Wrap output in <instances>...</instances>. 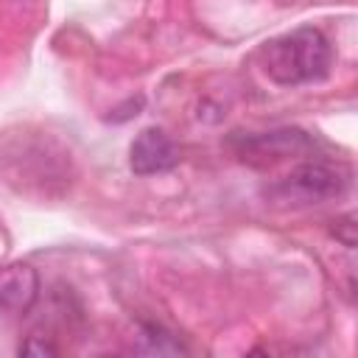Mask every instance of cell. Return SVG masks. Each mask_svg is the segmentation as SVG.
Returning a JSON list of instances; mask_svg holds the SVG:
<instances>
[{"mask_svg": "<svg viewBox=\"0 0 358 358\" xmlns=\"http://www.w3.org/2000/svg\"><path fill=\"white\" fill-rule=\"evenodd\" d=\"M263 73L280 87H299L330 73L333 48L319 28H294L260 48Z\"/></svg>", "mask_w": 358, "mask_h": 358, "instance_id": "cell-1", "label": "cell"}, {"mask_svg": "<svg viewBox=\"0 0 358 358\" xmlns=\"http://www.w3.org/2000/svg\"><path fill=\"white\" fill-rule=\"evenodd\" d=\"M350 168L333 159H308L266 187V199L282 207H310L341 199L350 190Z\"/></svg>", "mask_w": 358, "mask_h": 358, "instance_id": "cell-2", "label": "cell"}, {"mask_svg": "<svg viewBox=\"0 0 358 358\" xmlns=\"http://www.w3.org/2000/svg\"><path fill=\"white\" fill-rule=\"evenodd\" d=\"M310 145H313V140L302 129H271V131L243 134L235 140L238 157L255 168H266V165L282 162L288 157H299Z\"/></svg>", "mask_w": 358, "mask_h": 358, "instance_id": "cell-3", "label": "cell"}, {"mask_svg": "<svg viewBox=\"0 0 358 358\" xmlns=\"http://www.w3.org/2000/svg\"><path fill=\"white\" fill-rule=\"evenodd\" d=\"M173 165H179V148L162 129L148 126L134 137V143L129 148V168L137 176L165 173Z\"/></svg>", "mask_w": 358, "mask_h": 358, "instance_id": "cell-4", "label": "cell"}, {"mask_svg": "<svg viewBox=\"0 0 358 358\" xmlns=\"http://www.w3.org/2000/svg\"><path fill=\"white\" fill-rule=\"evenodd\" d=\"M39 277L31 266L17 263L0 268V313H22L34 305Z\"/></svg>", "mask_w": 358, "mask_h": 358, "instance_id": "cell-5", "label": "cell"}, {"mask_svg": "<svg viewBox=\"0 0 358 358\" xmlns=\"http://www.w3.org/2000/svg\"><path fill=\"white\" fill-rule=\"evenodd\" d=\"M140 352H157V355H179V352H187V347L173 336V333H168V330H162V327H145L143 330V344L137 347Z\"/></svg>", "mask_w": 358, "mask_h": 358, "instance_id": "cell-6", "label": "cell"}, {"mask_svg": "<svg viewBox=\"0 0 358 358\" xmlns=\"http://www.w3.org/2000/svg\"><path fill=\"white\" fill-rule=\"evenodd\" d=\"M333 232H336V238H338L347 249H352V246H355V215L350 213V215H344L341 221H336V229H333Z\"/></svg>", "mask_w": 358, "mask_h": 358, "instance_id": "cell-7", "label": "cell"}, {"mask_svg": "<svg viewBox=\"0 0 358 358\" xmlns=\"http://www.w3.org/2000/svg\"><path fill=\"white\" fill-rule=\"evenodd\" d=\"M20 352H25V355H56V347L48 344V341H36V338H31V341H25V344L20 347Z\"/></svg>", "mask_w": 358, "mask_h": 358, "instance_id": "cell-8", "label": "cell"}]
</instances>
